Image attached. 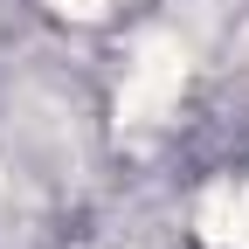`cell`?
Segmentation results:
<instances>
[{
  "label": "cell",
  "mask_w": 249,
  "mask_h": 249,
  "mask_svg": "<svg viewBox=\"0 0 249 249\" xmlns=\"http://www.w3.org/2000/svg\"><path fill=\"white\" fill-rule=\"evenodd\" d=\"M49 14H62V21H97V14H111L118 0H42Z\"/></svg>",
  "instance_id": "3957f363"
},
{
  "label": "cell",
  "mask_w": 249,
  "mask_h": 249,
  "mask_svg": "<svg viewBox=\"0 0 249 249\" xmlns=\"http://www.w3.org/2000/svg\"><path fill=\"white\" fill-rule=\"evenodd\" d=\"M187 90V49L166 42V35H145L132 70H124V90H118V124H132V132H145V124H166L173 104Z\"/></svg>",
  "instance_id": "6da1fadb"
},
{
  "label": "cell",
  "mask_w": 249,
  "mask_h": 249,
  "mask_svg": "<svg viewBox=\"0 0 249 249\" xmlns=\"http://www.w3.org/2000/svg\"><path fill=\"white\" fill-rule=\"evenodd\" d=\"M201 235L214 249H249V187H235V180L208 187L201 194Z\"/></svg>",
  "instance_id": "7a4b0ae2"
}]
</instances>
